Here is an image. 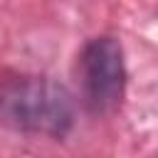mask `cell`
I'll use <instances>...</instances> for the list:
<instances>
[{
  "instance_id": "1",
  "label": "cell",
  "mask_w": 158,
  "mask_h": 158,
  "mask_svg": "<svg viewBox=\"0 0 158 158\" xmlns=\"http://www.w3.org/2000/svg\"><path fill=\"white\" fill-rule=\"evenodd\" d=\"M0 121L22 133L62 138L74 123V101L47 77L12 74L0 79Z\"/></svg>"
},
{
  "instance_id": "2",
  "label": "cell",
  "mask_w": 158,
  "mask_h": 158,
  "mask_svg": "<svg viewBox=\"0 0 158 158\" xmlns=\"http://www.w3.org/2000/svg\"><path fill=\"white\" fill-rule=\"evenodd\" d=\"M81 86L84 101L94 114L114 111L126 89V62L121 42L111 35L94 37L81 49Z\"/></svg>"
}]
</instances>
